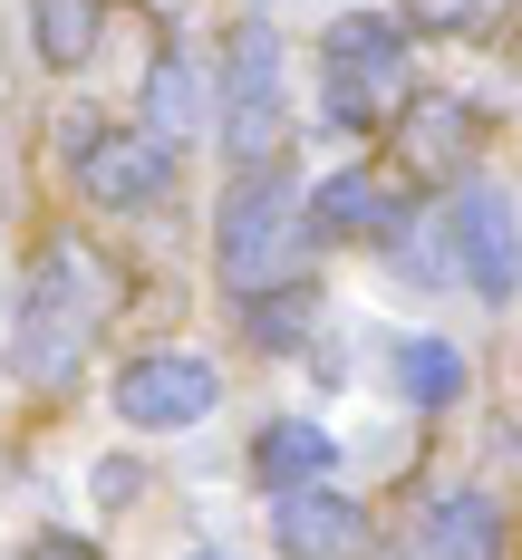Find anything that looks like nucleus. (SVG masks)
<instances>
[{"mask_svg":"<svg viewBox=\"0 0 522 560\" xmlns=\"http://www.w3.org/2000/svg\"><path fill=\"white\" fill-rule=\"evenodd\" d=\"M271 541H281V560H358L368 512L339 483H300V493H271Z\"/></svg>","mask_w":522,"mask_h":560,"instance_id":"1a4fd4ad","label":"nucleus"},{"mask_svg":"<svg viewBox=\"0 0 522 560\" xmlns=\"http://www.w3.org/2000/svg\"><path fill=\"white\" fill-rule=\"evenodd\" d=\"M194 560H232V551H194Z\"/></svg>","mask_w":522,"mask_h":560,"instance_id":"412c9836","label":"nucleus"},{"mask_svg":"<svg viewBox=\"0 0 522 560\" xmlns=\"http://www.w3.org/2000/svg\"><path fill=\"white\" fill-rule=\"evenodd\" d=\"M310 232H368V242H397L406 232V174L397 165H348L320 184V203H300Z\"/></svg>","mask_w":522,"mask_h":560,"instance_id":"9d476101","label":"nucleus"},{"mask_svg":"<svg viewBox=\"0 0 522 560\" xmlns=\"http://www.w3.org/2000/svg\"><path fill=\"white\" fill-rule=\"evenodd\" d=\"M426 551L436 560H503V503L474 493V483L436 493V503H426Z\"/></svg>","mask_w":522,"mask_h":560,"instance_id":"ddd939ff","label":"nucleus"},{"mask_svg":"<svg viewBox=\"0 0 522 560\" xmlns=\"http://www.w3.org/2000/svg\"><path fill=\"white\" fill-rule=\"evenodd\" d=\"M146 10H165V20H174V10H184V0H146Z\"/></svg>","mask_w":522,"mask_h":560,"instance_id":"aec40b11","label":"nucleus"},{"mask_svg":"<svg viewBox=\"0 0 522 560\" xmlns=\"http://www.w3.org/2000/svg\"><path fill=\"white\" fill-rule=\"evenodd\" d=\"M213 261H223V280L242 300L300 280V261H310V213H300V194H290L281 165H242V184H232L223 213H213Z\"/></svg>","mask_w":522,"mask_h":560,"instance_id":"f03ea898","label":"nucleus"},{"mask_svg":"<svg viewBox=\"0 0 522 560\" xmlns=\"http://www.w3.org/2000/svg\"><path fill=\"white\" fill-rule=\"evenodd\" d=\"M455 271H464V290L474 300H494V310H513V194L503 184H464L455 194Z\"/></svg>","mask_w":522,"mask_h":560,"instance_id":"6e6552de","label":"nucleus"},{"mask_svg":"<svg viewBox=\"0 0 522 560\" xmlns=\"http://www.w3.org/2000/svg\"><path fill=\"white\" fill-rule=\"evenodd\" d=\"M107 406L136 425V435H184V425H204V416L223 406V377H213V358L155 348V358H126V368H116Z\"/></svg>","mask_w":522,"mask_h":560,"instance_id":"39448f33","label":"nucleus"},{"mask_svg":"<svg viewBox=\"0 0 522 560\" xmlns=\"http://www.w3.org/2000/svg\"><path fill=\"white\" fill-rule=\"evenodd\" d=\"M136 483H146L136 464H97V503H136Z\"/></svg>","mask_w":522,"mask_h":560,"instance_id":"a211bd4d","label":"nucleus"},{"mask_svg":"<svg viewBox=\"0 0 522 560\" xmlns=\"http://www.w3.org/2000/svg\"><path fill=\"white\" fill-rule=\"evenodd\" d=\"M20 560H107V551H88V541H68V532H49V541H30Z\"/></svg>","mask_w":522,"mask_h":560,"instance_id":"6ab92c4d","label":"nucleus"},{"mask_svg":"<svg viewBox=\"0 0 522 560\" xmlns=\"http://www.w3.org/2000/svg\"><path fill=\"white\" fill-rule=\"evenodd\" d=\"M329 474H339V445H329V425H310V416H271V425L252 435V483H271V493L329 483Z\"/></svg>","mask_w":522,"mask_h":560,"instance_id":"9b49d317","label":"nucleus"},{"mask_svg":"<svg viewBox=\"0 0 522 560\" xmlns=\"http://www.w3.org/2000/svg\"><path fill=\"white\" fill-rule=\"evenodd\" d=\"M387 126H397V174L406 184H455L474 165V145H484V107H464L445 88H406Z\"/></svg>","mask_w":522,"mask_h":560,"instance_id":"423d86ee","label":"nucleus"},{"mask_svg":"<svg viewBox=\"0 0 522 560\" xmlns=\"http://www.w3.org/2000/svg\"><path fill=\"white\" fill-rule=\"evenodd\" d=\"M165 184H174V145H155L146 126H107L78 145V194L97 213H146V203H165Z\"/></svg>","mask_w":522,"mask_h":560,"instance_id":"0eeeda50","label":"nucleus"},{"mask_svg":"<svg viewBox=\"0 0 522 560\" xmlns=\"http://www.w3.org/2000/svg\"><path fill=\"white\" fill-rule=\"evenodd\" d=\"M223 145L232 165H271V145H281V39H271V20H242L223 49Z\"/></svg>","mask_w":522,"mask_h":560,"instance_id":"20e7f679","label":"nucleus"},{"mask_svg":"<svg viewBox=\"0 0 522 560\" xmlns=\"http://www.w3.org/2000/svg\"><path fill=\"white\" fill-rule=\"evenodd\" d=\"M406 97V30L387 10H348L329 20V126H387Z\"/></svg>","mask_w":522,"mask_h":560,"instance_id":"7ed1b4c3","label":"nucleus"},{"mask_svg":"<svg viewBox=\"0 0 522 560\" xmlns=\"http://www.w3.org/2000/svg\"><path fill=\"white\" fill-rule=\"evenodd\" d=\"M397 396L406 406H426V416H445L464 396V358L445 338H397Z\"/></svg>","mask_w":522,"mask_h":560,"instance_id":"dca6fc26","label":"nucleus"},{"mask_svg":"<svg viewBox=\"0 0 522 560\" xmlns=\"http://www.w3.org/2000/svg\"><path fill=\"white\" fill-rule=\"evenodd\" d=\"M107 39V0H30V49L49 58L58 78H78Z\"/></svg>","mask_w":522,"mask_h":560,"instance_id":"4468645a","label":"nucleus"},{"mask_svg":"<svg viewBox=\"0 0 522 560\" xmlns=\"http://www.w3.org/2000/svg\"><path fill=\"white\" fill-rule=\"evenodd\" d=\"M116 300H126V280H116L107 252H88L78 232H49L39 261H30V290H20V348H10V368L39 396H68L78 368H88V348H97V329L116 319Z\"/></svg>","mask_w":522,"mask_h":560,"instance_id":"f257e3e1","label":"nucleus"},{"mask_svg":"<svg viewBox=\"0 0 522 560\" xmlns=\"http://www.w3.org/2000/svg\"><path fill=\"white\" fill-rule=\"evenodd\" d=\"M204 116H213V78L194 68V49H155V68H146V136L184 145Z\"/></svg>","mask_w":522,"mask_h":560,"instance_id":"f8f14e48","label":"nucleus"},{"mask_svg":"<svg viewBox=\"0 0 522 560\" xmlns=\"http://www.w3.org/2000/svg\"><path fill=\"white\" fill-rule=\"evenodd\" d=\"M310 329H320V290H310V280H281V290H252V300H242V338L271 348V358H290Z\"/></svg>","mask_w":522,"mask_h":560,"instance_id":"2eb2a0df","label":"nucleus"},{"mask_svg":"<svg viewBox=\"0 0 522 560\" xmlns=\"http://www.w3.org/2000/svg\"><path fill=\"white\" fill-rule=\"evenodd\" d=\"M503 10H513V0H406V39H416V30H426V39H484V30H503Z\"/></svg>","mask_w":522,"mask_h":560,"instance_id":"f3484780","label":"nucleus"}]
</instances>
